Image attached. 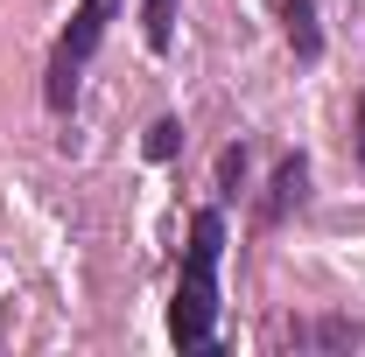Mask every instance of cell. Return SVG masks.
Instances as JSON below:
<instances>
[{"label": "cell", "instance_id": "cell-3", "mask_svg": "<svg viewBox=\"0 0 365 357\" xmlns=\"http://www.w3.org/2000/svg\"><path fill=\"white\" fill-rule=\"evenodd\" d=\"M281 21H288V43L302 63H317L323 56V28H317V0H281Z\"/></svg>", "mask_w": 365, "mask_h": 357}, {"label": "cell", "instance_id": "cell-1", "mask_svg": "<svg viewBox=\"0 0 365 357\" xmlns=\"http://www.w3.org/2000/svg\"><path fill=\"white\" fill-rule=\"evenodd\" d=\"M218 252H225V218L218 211H197L190 224V260H182L176 302H169V336L182 351H204L211 343V322H218Z\"/></svg>", "mask_w": 365, "mask_h": 357}, {"label": "cell", "instance_id": "cell-7", "mask_svg": "<svg viewBox=\"0 0 365 357\" xmlns=\"http://www.w3.org/2000/svg\"><path fill=\"white\" fill-rule=\"evenodd\" d=\"M218 182H232V189L246 182V147H225V154H218Z\"/></svg>", "mask_w": 365, "mask_h": 357}, {"label": "cell", "instance_id": "cell-2", "mask_svg": "<svg viewBox=\"0 0 365 357\" xmlns=\"http://www.w3.org/2000/svg\"><path fill=\"white\" fill-rule=\"evenodd\" d=\"M98 36H106V0H85V7L71 14L56 56H49V91H43V98L56 105V112H71V98H78V63L98 49Z\"/></svg>", "mask_w": 365, "mask_h": 357}, {"label": "cell", "instance_id": "cell-4", "mask_svg": "<svg viewBox=\"0 0 365 357\" xmlns=\"http://www.w3.org/2000/svg\"><path fill=\"white\" fill-rule=\"evenodd\" d=\"M302 182H309V161H302V154H288V161L274 169V196H267V218H288V203H302Z\"/></svg>", "mask_w": 365, "mask_h": 357}, {"label": "cell", "instance_id": "cell-5", "mask_svg": "<svg viewBox=\"0 0 365 357\" xmlns=\"http://www.w3.org/2000/svg\"><path fill=\"white\" fill-rule=\"evenodd\" d=\"M176 147H182V119H155L148 127V161H176Z\"/></svg>", "mask_w": 365, "mask_h": 357}, {"label": "cell", "instance_id": "cell-6", "mask_svg": "<svg viewBox=\"0 0 365 357\" xmlns=\"http://www.w3.org/2000/svg\"><path fill=\"white\" fill-rule=\"evenodd\" d=\"M169 21H176V0H148V43L169 49Z\"/></svg>", "mask_w": 365, "mask_h": 357}, {"label": "cell", "instance_id": "cell-9", "mask_svg": "<svg viewBox=\"0 0 365 357\" xmlns=\"http://www.w3.org/2000/svg\"><path fill=\"white\" fill-rule=\"evenodd\" d=\"M359 161H365V98H359Z\"/></svg>", "mask_w": 365, "mask_h": 357}, {"label": "cell", "instance_id": "cell-8", "mask_svg": "<svg viewBox=\"0 0 365 357\" xmlns=\"http://www.w3.org/2000/svg\"><path fill=\"white\" fill-rule=\"evenodd\" d=\"M317 343H359V322H337L330 315V322H317Z\"/></svg>", "mask_w": 365, "mask_h": 357}]
</instances>
